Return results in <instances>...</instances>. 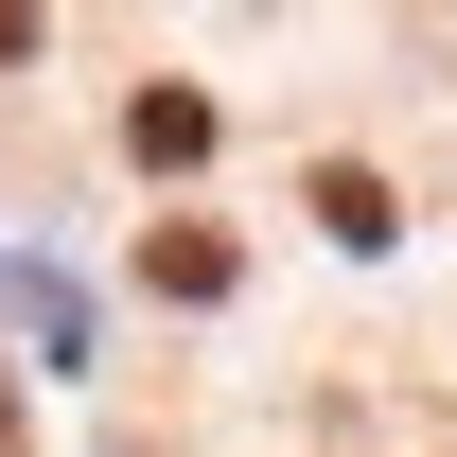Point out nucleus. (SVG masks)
Masks as SVG:
<instances>
[{
  "label": "nucleus",
  "mask_w": 457,
  "mask_h": 457,
  "mask_svg": "<svg viewBox=\"0 0 457 457\" xmlns=\"http://www.w3.org/2000/svg\"><path fill=\"white\" fill-rule=\"evenodd\" d=\"M212 88H141V106H123V159H141V176H194V159H212Z\"/></svg>",
  "instance_id": "obj_1"
},
{
  "label": "nucleus",
  "mask_w": 457,
  "mask_h": 457,
  "mask_svg": "<svg viewBox=\"0 0 457 457\" xmlns=\"http://www.w3.org/2000/svg\"><path fill=\"white\" fill-rule=\"evenodd\" d=\"M141 282H159V299H228L246 264H228V228H194V212H176L159 246H141Z\"/></svg>",
  "instance_id": "obj_2"
},
{
  "label": "nucleus",
  "mask_w": 457,
  "mask_h": 457,
  "mask_svg": "<svg viewBox=\"0 0 457 457\" xmlns=\"http://www.w3.org/2000/svg\"><path fill=\"white\" fill-rule=\"evenodd\" d=\"M0 299H18V317H36V352H88V299H71L54 264H18V246H0Z\"/></svg>",
  "instance_id": "obj_3"
},
{
  "label": "nucleus",
  "mask_w": 457,
  "mask_h": 457,
  "mask_svg": "<svg viewBox=\"0 0 457 457\" xmlns=\"http://www.w3.org/2000/svg\"><path fill=\"white\" fill-rule=\"evenodd\" d=\"M317 212H335L352 246H387V176H370V159H335V176H317Z\"/></svg>",
  "instance_id": "obj_4"
}]
</instances>
